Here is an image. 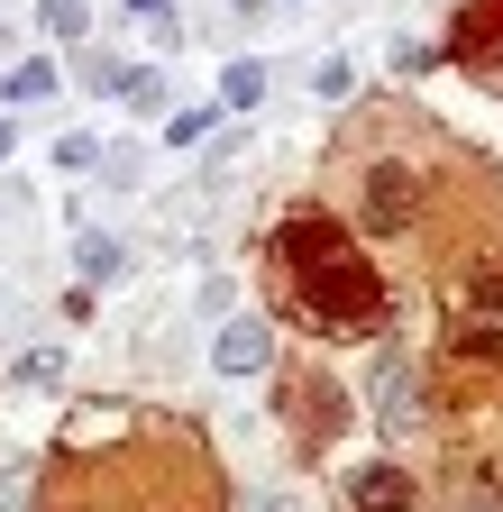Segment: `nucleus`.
I'll use <instances>...</instances> for the list:
<instances>
[{"instance_id": "39448f33", "label": "nucleus", "mask_w": 503, "mask_h": 512, "mask_svg": "<svg viewBox=\"0 0 503 512\" xmlns=\"http://www.w3.org/2000/svg\"><path fill=\"white\" fill-rule=\"evenodd\" d=\"M119 266H129V247H119V238H83V275H119Z\"/></svg>"}, {"instance_id": "0eeeda50", "label": "nucleus", "mask_w": 503, "mask_h": 512, "mask_svg": "<svg viewBox=\"0 0 503 512\" xmlns=\"http://www.w3.org/2000/svg\"><path fill=\"white\" fill-rule=\"evenodd\" d=\"M467 302H476V311H494V320H503V275H494V266H485V275H476V284H467Z\"/></svg>"}, {"instance_id": "f257e3e1", "label": "nucleus", "mask_w": 503, "mask_h": 512, "mask_svg": "<svg viewBox=\"0 0 503 512\" xmlns=\"http://www.w3.org/2000/svg\"><path fill=\"white\" fill-rule=\"evenodd\" d=\"M284 266H293L311 320H330V330H375L385 284L366 275V256H357V247H339L330 220H293V229H284Z\"/></svg>"}, {"instance_id": "7ed1b4c3", "label": "nucleus", "mask_w": 503, "mask_h": 512, "mask_svg": "<svg viewBox=\"0 0 503 512\" xmlns=\"http://www.w3.org/2000/svg\"><path fill=\"white\" fill-rule=\"evenodd\" d=\"M348 503H357V512H412L421 485H412V467H357V476H348Z\"/></svg>"}, {"instance_id": "f03ea898", "label": "nucleus", "mask_w": 503, "mask_h": 512, "mask_svg": "<svg viewBox=\"0 0 503 512\" xmlns=\"http://www.w3.org/2000/svg\"><path fill=\"white\" fill-rule=\"evenodd\" d=\"M412 211H421V183H412V165H366L357 174V229H375V238H394V229H412Z\"/></svg>"}, {"instance_id": "20e7f679", "label": "nucleus", "mask_w": 503, "mask_h": 512, "mask_svg": "<svg viewBox=\"0 0 503 512\" xmlns=\"http://www.w3.org/2000/svg\"><path fill=\"white\" fill-rule=\"evenodd\" d=\"M266 357H275V330H266V320H229L220 348H211V366H220V375H257Z\"/></svg>"}, {"instance_id": "6e6552de", "label": "nucleus", "mask_w": 503, "mask_h": 512, "mask_svg": "<svg viewBox=\"0 0 503 512\" xmlns=\"http://www.w3.org/2000/svg\"><path fill=\"white\" fill-rule=\"evenodd\" d=\"M467 512H503V503H494V494H476V503H467Z\"/></svg>"}, {"instance_id": "423d86ee", "label": "nucleus", "mask_w": 503, "mask_h": 512, "mask_svg": "<svg viewBox=\"0 0 503 512\" xmlns=\"http://www.w3.org/2000/svg\"><path fill=\"white\" fill-rule=\"evenodd\" d=\"M247 512H302V494H293V485H257V494H247Z\"/></svg>"}]
</instances>
